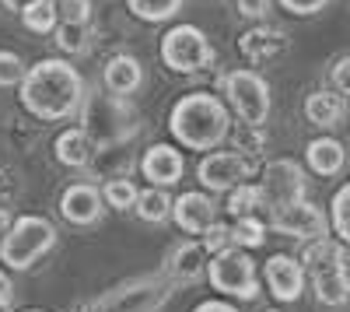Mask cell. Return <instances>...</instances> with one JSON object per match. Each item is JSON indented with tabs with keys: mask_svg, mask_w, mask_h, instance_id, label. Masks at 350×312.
I'll use <instances>...</instances> for the list:
<instances>
[{
	"mask_svg": "<svg viewBox=\"0 0 350 312\" xmlns=\"http://www.w3.org/2000/svg\"><path fill=\"white\" fill-rule=\"evenodd\" d=\"M235 4H239V14H242V18L262 21V18L270 14V4H273V0H235Z\"/></svg>",
	"mask_w": 350,
	"mask_h": 312,
	"instance_id": "obj_37",
	"label": "cell"
},
{
	"mask_svg": "<svg viewBox=\"0 0 350 312\" xmlns=\"http://www.w3.org/2000/svg\"><path fill=\"white\" fill-rule=\"evenodd\" d=\"M0 4H4L8 11H18V14H21L25 8H32V4H36V0H0Z\"/></svg>",
	"mask_w": 350,
	"mask_h": 312,
	"instance_id": "obj_40",
	"label": "cell"
},
{
	"mask_svg": "<svg viewBox=\"0 0 350 312\" xmlns=\"http://www.w3.org/2000/svg\"><path fill=\"white\" fill-rule=\"evenodd\" d=\"M267 204V193H262V186L259 183H242V186H235L228 193V214L235 218V221H242V218H256V211Z\"/></svg>",
	"mask_w": 350,
	"mask_h": 312,
	"instance_id": "obj_25",
	"label": "cell"
},
{
	"mask_svg": "<svg viewBox=\"0 0 350 312\" xmlns=\"http://www.w3.org/2000/svg\"><path fill=\"white\" fill-rule=\"evenodd\" d=\"M168 130L183 148L211 155L231 137V112L214 92H189L172 105Z\"/></svg>",
	"mask_w": 350,
	"mask_h": 312,
	"instance_id": "obj_2",
	"label": "cell"
},
{
	"mask_svg": "<svg viewBox=\"0 0 350 312\" xmlns=\"http://www.w3.org/2000/svg\"><path fill=\"white\" fill-rule=\"evenodd\" d=\"M267 229H273L277 235H287V239L315 242V239H326V232H329V218L319 211L315 204H308V200H291V204H277V207H270Z\"/></svg>",
	"mask_w": 350,
	"mask_h": 312,
	"instance_id": "obj_9",
	"label": "cell"
},
{
	"mask_svg": "<svg viewBox=\"0 0 350 312\" xmlns=\"http://www.w3.org/2000/svg\"><path fill=\"white\" fill-rule=\"evenodd\" d=\"M183 172H186V158L172 144H151L140 155V176L158 190H172L183 179Z\"/></svg>",
	"mask_w": 350,
	"mask_h": 312,
	"instance_id": "obj_15",
	"label": "cell"
},
{
	"mask_svg": "<svg viewBox=\"0 0 350 312\" xmlns=\"http://www.w3.org/2000/svg\"><path fill=\"white\" fill-rule=\"evenodd\" d=\"M53 151H56V158H60V165H67V168H92V158H95L98 148L81 127H70V130H64L60 137H56Z\"/></svg>",
	"mask_w": 350,
	"mask_h": 312,
	"instance_id": "obj_20",
	"label": "cell"
},
{
	"mask_svg": "<svg viewBox=\"0 0 350 312\" xmlns=\"http://www.w3.org/2000/svg\"><path fill=\"white\" fill-rule=\"evenodd\" d=\"M11 305H14V285H11V277L0 270V312L11 309Z\"/></svg>",
	"mask_w": 350,
	"mask_h": 312,
	"instance_id": "obj_38",
	"label": "cell"
},
{
	"mask_svg": "<svg viewBox=\"0 0 350 312\" xmlns=\"http://www.w3.org/2000/svg\"><path fill=\"white\" fill-rule=\"evenodd\" d=\"M312 288H315V298L323 305H329V309L347 305L350 302V270H347V260L315 270L312 274Z\"/></svg>",
	"mask_w": 350,
	"mask_h": 312,
	"instance_id": "obj_19",
	"label": "cell"
},
{
	"mask_svg": "<svg viewBox=\"0 0 350 312\" xmlns=\"http://www.w3.org/2000/svg\"><path fill=\"white\" fill-rule=\"evenodd\" d=\"M161 64L172 74H200L214 64V46L196 25H175L161 36Z\"/></svg>",
	"mask_w": 350,
	"mask_h": 312,
	"instance_id": "obj_6",
	"label": "cell"
},
{
	"mask_svg": "<svg viewBox=\"0 0 350 312\" xmlns=\"http://www.w3.org/2000/svg\"><path fill=\"white\" fill-rule=\"evenodd\" d=\"M262 193H267V207L291 204V200H305V168L291 158H277L262 168Z\"/></svg>",
	"mask_w": 350,
	"mask_h": 312,
	"instance_id": "obj_11",
	"label": "cell"
},
{
	"mask_svg": "<svg viewBox=\"0 0 350 312\" xmlns=\"http://www.w3.org/2000/svg\"><path fill=\"white\" fill-rule=\"evenodd\" d=\"M172 196H168V190H158V186H148V190H140L137 193V214H140V221H148V224H161V221H168L172 218Z\"/></svg>",
	"mask_w": 350,
	"mask_h": 312,
	"instance_id": "obj_23",
	"label": "cell"
},
{
	"mask_svg": "<svg viewBox=\"0 0 350 312\" xmlns=\"http://www.w3.org/2000/svg\"><path fill=\"white\" fill-rule=\"evenodd\" d=\"M11 221H14V218L0 207V246H4V235H8V229H11Z\"/></svg>",
	"mask_w": 350,
	"mask_h": 312,
	"instance_id": "obj_41",
	"label": "cell"
},
{
	"mask_svg": "<svg viewBox=\"0 0 350 312\" xmlns=\"http://www.w3.org/2000/svg\"><path fill=\"white\" fill-rule=\"evenodd\" d=\"M221 92L228 95V105L239 112V120L245 127H262L270 120V109H273V95H270V84L262 74L256 70H228L221 81Z\"/></svg>",
	"mask_w": 350,
	"mask_h": 312,
	"instance_id": "obj_7",
	"label": "cell"
},
{
	"mask_svg": "<svg viewBox=\"0 0 350 312\" xmlns=\"http://www.w3.org/2000/svg\"><path fill=\"white\" fill-rule=\"evenodd\" d=\"M329 81H333V92L340 99H350V56H340L329 70Z\"/></svg>",
	"mask_w": 350,
	"mask_h": 312,
	"instance_id": "obj_34",
	"label": "cell"
},
{
	"mask_svg": "<svg viewBox=\"0 0 350 312\" xmlns=\"http://www.w3.org/2000/svg\"><path fill=\"white\" fill-rule=\"evenodd\" d=\"M207 263H211L207 246L196 242V239H186V242H179V246L168 252L165 277L172 281L175 288H179V285H196V281L207 274Z\"/></svg>",
	"mask_w": 350,
	"mask_h": 312,
	"instance_id": "obj_16",
	"label": "cell"
},
{
	"mask_svg": "<svg viewBox=\"0 0 350 312\" xmlns=\"http://www.w3.org/2000/svg\"><path fill=\"white\" fill-rule=\"evenodd\" d=\"M56 46H60L64 53H70V56H81L88 49V28L60 21V28H56Z\"/></svg>",
	"mask_w": 350,
	"mask_h": 312,
	"instance_id": "obj_30",
	"label": "cell"
},
{
	"mask_svg": "<svg viewBox=\"0 0 350 312\" xmlns=\"http://www.w3.org/2000/svg\"><path fill=\"white\" fill-rule=\"evenodd\" d=\"M84 95H88V84H84L81 70L74 64L60 60V56H46V60L32 64L18 84L21 109L46 123H60V120L77 116L84 105Z\"/></svg>",
	"mask_w": 350,
	"mask_h": 312,
	"instance_id": "obj_1",
	"label": "cell"
},
{
	"mask_svg": "<svg viewBox=\"0 0 350 312\" xmlns=\"http://www.w3.org/2000/svg\"><path fill=\"white\" fill-rule=\"evenodd\" d=\"M291 49V39L277 28H249L239 39V53L245 56L249 64H270L277 56H284Z\"/></svg>",
	"mask_w": 350,
	"mask_h": 312,
	"instance_id": "obj_18",
	"label": "cell"
},
{
	"mask_svg": "<svg viewBox=\"0 0 350 312\" xmlns=\"http://www.w3.org/2000/svg\"><path fill=\"white\" fill-rule=\"evenodd\" d=\"M329 229L336 232L340 242L350 246V183H343L333 193V204H329Z\"/></svg>",
	"mask_w": 350,
	"mask_h": 312,
	"instance_id": "obj_28",
	"label": "cell"
},
{
	"mask_svg": "<svg viewBox=\"0 0 350 312\" xmlns=\"http://www.w3.org/2000/svg\"><path fill=\"white\" fill-rule=\"evenodd\" d=\"M77 116L95 148H120L140 133V112L130 105V99H116L109 92H88Z\"/></svg>",
	"mask_w": 350,
	"mask_h": 312,
	"instance_id": "obj_3",
	"label": "cell"
},
{
	"mask_svg": "<svg viewBox=\"0 0 350 312\" xmlns=\"http://www.w3.org/2000/svg\"><path fill=\"white\" fill-rule=\"evenodd\" d=\"M102 84H105V92L116 95V99H133L137 88L144 84V67L133 53H116L112 60L105 64L102 70Z\"/></svg>",
	"mask_w": 350,
	"mask_h": 312,
	"instance_id": "obj_17",
	"label": "cell"
},
{
	"mask_svg": "<svg viewBox=\"0 0 350 312\" xmlns=\"http://www.w3.org/2000/svg\"><path fill=\"white\" fill-rule=\"evenodd\" d=\"M249 176H252V161L242 151H211L196 165V179L203 193H231L235 186L249 183Z\"/></svg>",
	"mask_w": 350,
	"mask_h": 312,
	"instance_id": "obj_10",
	"label": "cell"
},
{
	"mask_svg": "<svg viewBox=\"0 0 350 312\" xmlns=\"http://www.w3.org/2000/svg\"><path fill=\"white\" fill-rule=\"evenodd\" d=\"M186 0H126V8L133 18L148 21V25H161V21H172L175 14L183 11Z\"/></svg>",
	"mask_w": 350,
	"mask_h": 312,
	"instance_id": "obj_26",
	"label": "cell"
},
{
	"mask_svg": "<svg viewBox=\"0 0 350 312\" xmlns=\"http://www.w3.org/2000/svg\"><path fill=\"white\" fill-rule=\"evenodd\" d=\"M172 221L193 239V235H207V229L217 221V200L203 190H189L183 196H175L172 204Z\"/></svg>",
	"mask_w": 350,
	"mask_h": 312,
	"instance_id": "obj_13",
	"label": "cell"
},
{
	"mask_svg": "<svg viewBox=\"0 0 350 312\" xmlns=\"http://www.w3.org/2000/svg\"><path fill=\"white\" fill-rule=\"evenodd\" d=\"M207 281L228 298H239V302L259 298V274H256V263L249 260L245 249L228 246V249L214 252L207 263Z\"/></svg>",
	"mask_w": 350,
	"mask_h": 312,
	"instance_id": "obj_8",
	"label": "cell"
},
{
	"mask_svg": "<svg viewBox=\"0 0 350 312\" xmlns=\"http://www.w3.org/2000/svg\"><path fill=\"white\" fill-rule=\"evenodd\" d=\"M60 21L88 28V21H92V0H60Z\"/></svg>",
	"mask_w": 350,
	"mask_h": 312,
	"instance_id": "obj_32",
	"label": "cell"
},
{
	"mask_svg": "<svg viewBox=\"0 0 350 312\" xmlns=\"http://www.w3.org/2000/svg\"><path fill=\"white\" fill-rule=\"evenodd\" d=\"M203 246H207L211 257H214V252H221V249H228V246H231V224L214 221L211 229H207V235H203Z\"/></svg>",
	"mask_w": 350,
	"mask_h": 312,
	"instance_id": "obj_33",
	"label": "cell"
},
{
	"mask_svg": "<svg viewBox=\"0 0 350 312\" xmlns=\"http://www.w3.org/2000/svg\"><path fill=\"white\" fill-rule=\"evenodd\" d=\"M305 267L298 257H287V252H273L262 267V281L277 302H298L301 291H305Z\"/></svg>",
	"mask_w": 350,
	"mask_h": 312,
	"instance_id": "obj_12",
	"label": "cell"
},
{
	"mask_svg": "<svg viewBox=\"0 0 350 312\" xmlns=\"http://www.w3.org/2000/svg\"><path fill=\"white\" fill-rule=\"evenodd\" d=\"M105 211V196L95 183H70L60 196V214L64 221L77 224V229H92V224L102 221Z\"/></svg>",
	"mask_w": 350,
	"mask_h": 312,
	"instance_id": "obj_14",
	"label": "cell"
},
{
	"mask_svg": "<svg viewBox=\"0 0 350 312\" xmlns=\"http://www.w3.org/2000/svg\"><path fill=\"white\" fill-rule=\"evenodd\" d=\"M21 312H42V309H21Z\"/></svg>",
	"mask_w": 350,
	"mask_h": 312,
	"instance_id": "obj_42",
	"label": "cell"
},
{
	"mask_svg": "<svg viewBox=\"0 0 350 312\" xmlns=\"http://www.w3.org/2000/svg\"><path fill=\"white\" fill-rule=\"evenodd\" d=\"M262 242H267V221H259V218H242L231 224V246L235 249H259Z\"/></svg>",
	"mask_w": 350,
	"mask_h": 312,
	"instance_id": "obj_27",
	"label": "cell"
},
{
	"mask_svg": "<svg viewBox=\"0 0 350 312\" xmlns=\"http://www.w3.org/2000/svg\"><path fill=\"white\" fill-rule=\"evenodd\" d=\"M305 161H308V168L315 176H336L347 165V148L336 137H315L305 148Z\"/></svg>",
	"mask_w": 350,
	"mask_h": 312,
	"instance_id": "obj_22",
	"label": "cell"
},
{
	"mask_svg": "<svg viewBox=\"0 0 350 312\" xmlns=\"http://www.w3.org/2000/svg\"><path fill=\"white\" fill-rule=\"evenodd\" d=\"M277 4L291 14H298V18H308V14H319L329 0H277Z\"/></svg>",
	"mask_w": 350,
	"mask_h": 312,
	"instance_id": "obj_35",
	"label": "cell"
},
{
	"mask_svg": "<svg viewBox=\"0 0 350 312\" xmlns=\"http://www.w3.org/2000/svg\"><path fill=\"white\" fill-rule=\"evenodd\" d=\"M137 186H133V179H109L105 186H102V196H105V204L112 207V211H130V207H137Z\"/></svg>",
	"mask_w": 350,
	"mask_h": 312,
	"instance_id": "obj_29",
	"label": "cell"
},
{
	"mask_svg": "<svg viewBox=\"0 0 350 312\" xmlns=\"http://www.w3.org/2000/svg\"><path fill=\"white\" fill-rule=\"evenodd\" d=\"M175 295V285L165 277V270L158 274H140L133 281L109 288L98 302V312H158L168 305V298Z\"/></svg>",
	"mask_w": 350,
	"mask_h": 312,
	"instance_id": "obj_5",
	"label": "cell"
},
{
	"mask_svg": "<svg viewBox=\"0 0 350 312\" xmlns=\"http://www.w3.org/2000/svg\"><path fill=\"white\" fill-rule=\"evenodd\" d=\"M262 127H245L242 123V130H239V148H242V155L249 151V155H256V151H262Z\"/></svg>",
	"mask_w": 350,
	"mask_h": 312,
	"instance_id": "obj_36",
	"label": "cell"
},
{
	"mask_svg": "<svg viewBox=\"0 0 350 312\" xmlns=\"http://www.w3.org/2000/svg\"><path fill=\"white\" fill-rule=\"evenodd\" d=\"M21 25L28 28L32 36H49L60 28V4L56 0H36L32 8L21 11Z\"/></svg>",
	"mask_w": 350,
	"mask_h": 312,
	"instance_id": "obj_24",
	"label": "cell"
},
{
	"mask_svg": "<svg viewBox=\"0 0 350 312\" xmlns=\"http://www.w3.org/2000/svg\"><path fill=\"white\" fill-rule=\"evenodd\" d=\"M270 312H277V309H270Z\"/></svg>",
	"mask_w": 350,
	"mask_h": 312,
	"instance_id": "obj_43",
	"label": "cell"
},
{
	"mask_svg": "<svg viewBox=\"0 0 350 312\" xmlns=\"http://www.w3.org/2000/svg\"><path fill=\"white\" fill-rule=\"evenodd\" d=\"M53 246H56V224L42 214H21L11 221L4 235L0 263L8 270H32Z\"/></svg>",
	"mask_w": 350,
	"mask_h": 312,
	"instance_id": "obj_4",
	"label": "cell"
},
{
	"mask_svg": "<svg viewBox=\"0 0 350 312\" xmlns=\"http://www.w3.org/2000/svg\"><path fill=\"white\" fill-rule=\"evenodd\" d=\"M25 64H21V56L11 53V49H0V88H14V84H21L25 77Z\"/></svg>",
	"mask_w": 350,
	"mask_h": 312,
	"instance_id": "obj_31",
	"label": "cell"
},
{
	"mask_svg": "<svg viewBox=\"0 0 350 312\" xmlns=\"http://www.w3.org/2000/svg\"><path fill=\"white\" fill-rule=\"evenodd\" d=\"M193 312H239V309L228 305V302H221V298H207V302H200Z\"/></svg>",
	"mask_w": 350,
	"mask_h": 312,
	"instance_id": "obj_39",
	"label": "cell"
},
{
	"mask_svg": "<svg viewBox=\"0 0 350 312\" xmlns=\"http://www.w3.org/2000/svg\"><path fill=\"white\" fill-rule=\"evenodd\" d=\"M305 120L319 130H333L347 120V99L336 92H312L305 99Z\"/></svg>",
	"mask_w": 350,
	"mask_h": 312,
	"instance_id": "obj_21",
	"label": "cell"
}]
</instances>
